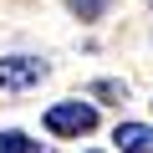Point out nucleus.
<instances>
[{"mask_svg": "<svg viewBox=\"0 0 153 153\" xmlns=\"http://www.w3.org/2000/svg\"><path fill=\"white\" fill-rule=\"evenodd\" d=\"M66 5H71V16H82V21H97V16L112 5V0H66Z\"/></svg>", "mask_w": 153, "mask_h": 153, "instance_id": "5", "label": "nucleus"}, {"mask_svg": "<svg viewBox=\"0 0 153 153\" xmlns=\"http://www.w3.org/2000/svg\"><path fill=\"white\" fill-rule=\"evenodd\" d=\"M112 143H117L123 153H153V128H148V123H117Z\"/></svg>", "mask_w": 153, "mask_h": 153, "instance_id": "3", "label": "nucleus"}, {"mask_svg": "<svg viewBox=\"0 0 153 153\" xmlns=\"http://www.w3.org/2000/svg\"><path fill=\"white\" fill-rule=\"evenodd\" d=\"M0 153H51L46 143H31L26 133H0Z\"/></svg>", "mask_w": 153, "mask_h": 153, "instance_id": "4", "label": "nucleus"}, {"mask_svg": "<svg viewBox=\"0 0 153 153\" xmlns=\"http://www.w3.org/2000/svg\"><path fill=\"white\" fill-rule=\"evenodd\" d=\"M92 128H97V107L92 102H56V107H46V133H56V138H82Z\"/></svg>", "mask_w": 153, "mask_h": 153, "instance_id": "1", "label": "nucleus"}, {"mask_svg": "<svg viewBox=\"0 0 153 153\" xmlns=\"http://www.w3.org/2000/svg\"><path fill=\"white\" fill-rule=\"evenodd\" d=\"M46 61L41 56H0V92H31L41 87Z\"/></svg>", "mask_w": 153, "mask_h": 153, "instance_id": "2", "label": "nucleus"}]
</instances>
